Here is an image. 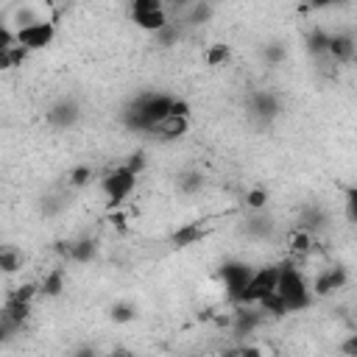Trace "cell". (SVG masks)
Returning <instances> with one entry per match:
<instances>
[{
	"label": "cell",
	"instance_id": "obj_1",
	"mask_svg": "<svg viewBox=\"0 0 357 357\" xmlns=\"http://www.w3.org/2000/svg\"><path fill=\"white\" fill-rule=\"evenodd\" d=\"M276 293L284 301L287 312H304L312 307L315 296L310 290V279L304 276V271L296 262H282L279 273H276Z\"/></svg>",
	"mask_w": 357,
	"mask_h": 357
},
{
	"label": "cell",
	"instance_id": "obj_2",
	"mask_svg": "<svg viewBox=\"0 0 357 357\" xmlns=\"http://www.w3.org/2000/svg\"><path fill=\"white\" fill-rule=\"evenodd\" d=\"M137 178H139V176H137V173H131L126 165L112 167V170L100 178V190H103L106 206H109V209H120V206L128 201V195L134 192Z\"/></svg>",
	"mask_w": 357,
	"mask_h": 357
},
{
	"label": "cell",
	"instance_id": "obj_3",
	"mask_svg": "<svg viewBox=\"0 0 357 357\" xmlns=\"http://www.w3.org/2000/svg\"><path fill=\"white\" fill-rule=\"evenodd\" d=\"M251 271L254 268L248 262H243V259H226L220 265V282H223V290H226L229 301L240 304V296H243V290H245V284L251 279Z\"/></svg>",
	"mask_w": 357,
	"mask_h": 357
},
{
	"label": "cell",
	"instance_id": "obj_4",
	"mask_svg": "<svg viewBox=\"0 0 357 357\" xmlns=\"http://www.w3.org/2000/svg\"><path fill=\"white\" fill-rule=\"evenodd\" d=\"M53 39H56V22L53 20H42V22H33L28 28L14 31V45H20L28 53L45 50L47 45H53Z\"/></svg>",
	"mask_w": 357,
	"mask_h": 357
},
{
	"label": "cell",
	"instance_id": "obj_5",
	"mask_svg": "<svg viewBox=\"0 0 357 357\" xmlns=\"http://www.w3.org/2000/svg\"><path fill=\"white\" fill-rule=\"evenodd\" d=\"M276 273H279V265H262V268L251 271V279L240 296V304H257L259 298L273 293L276 290Z\"/></svg>",
	"mask_w": 357,
	"mask_h": 357
},
{
	"label": "cell",
	"instance_id": "obj_6",
	"mask_svg": "<svg viewBox=\"0 0 357 357\" xmlns=\"http://www.w3.org/2000/svg\"><path fill=\"white\" fill-rule=\"evenodd\" d=\"M248 112L259 123H273L282 112V98L273 89H257L248 95Z\"/></svg>",
	"mask_w": 357,
	"mask_h": 357
},
{
	"label": "cell",
	"instance_id": "obj_7",
	"mask_svg": "<svg viewBox=\"0 0 357 357\" xmlns=\"http://www.w3.org/2000/svg\"><path fill=\"white\" fill-rule=\"evenodd\" d=\"M78 120H81V106H78V100H73V98H59V100L50 103V109L45 112V123H47L50 128H56V131H67V128H73Z\"/></svg>",
	"mask_w": 357,
	"mask_h": 357
},
{
	"label": "cell",
	"instance_id": "obj_8",
	"mask_svg": "<svg viewBox=\"0 0 357 357\" xmlns=\"http://www.w3.org/2000/svg\"><path fill=\"white\" fill-rule=\"evenodd\" d=\"M349 284V271L343 265H329L324 271L315 273V279L310 282V290L315 298H324V296H332L337 290H343Z\"/></svg>",
	"mask_w": 357,
	"mask_h": 357
},
{
	"label": "cell",
	"instance_id": "obj_9",
	"mask_svg": "<svg viewBox=\"0 0 357 357\" xmlns=\"http://www.w3.org/2000/svg\"><path fill=\"white\" fill-rule=\"evenodd\" d=\"M354 50H357V42H354V33L351 31H335V33H329L326 56L332 59V64H351L354 61Z\"/></svg>",
	"mask_w": 357,
	"mask_h": 357
},
{
	"label": "cell",
	"instance_id": "obj_10",
	"mask_svg": "<svg viewBox=\"0 0 357 357\" xmlns=\"http://www.w3.org/2000/svg\"><path fill=\"white\" fill-rule=\"evenodd\" d=\"M265 321V312L257 304H240L237 312L231 315V335L237 337H248L259 329V324Z\"/></svg>",
	"mask_w": 357,
	"mask_h": 357
},
{
	"label": "cell",
	"instance_id": "obj_11",
	"mask_svg": "<svg viewBox=\"0 0 357 357\" xmlns=\"http://www.w3.org/2000/svg\"><path fill=\"white\" fill-rule=\"evenodd\" d=\"M42 20H53V17L47 14V8L33 6L31 0H20V6L11 11L8 28H11V31H20V28H28V25H33V22H42Z\"/></svg>",
	"mask_w": 357,
	"mask_h": 357
},
{
	"label": "cell",
	"instance_id": "obj_12",
	"mask_svg": "<svg viewBox=\"0 0 357 357\" xmlns=\"http://www.w3.org/2000/svg\"><path fill=\"white\" fill-rule=\"evenodd\" d=\"M61 248V254L70 259V262H75V265H89L95 257H98V240H92V237H81V240H73V243H59Z\"/></svg>",
	"mask_w": 357,
	"mask_h": 357
},
{
	"label": "cell",
	"instance_id": "obj_13",
	"mask_svg": "<svg viewBox=\"0 0 357 357\" xmlns=\"http://www.w3.org/2000/svg\"><path fill=\"white\" fill-rule=\"evenodd\" d=\"M190 131V117H178V114H167L162 123L153 126V137L162 139V142H173V139H181L184 134Z\"/></svg>",
	"mask_w": 357,
	"mask_h": 357
},
{
	"label": "cell",
	"instance_id": "obj_14",
	"mask_svg": "<svg viewBox=\"0 0 357 357\" xmlns=\"http://www.w3.org/2000/svg\"><path fill=\"white\" fill-rule=\"evenodd\" d=\"M204 234H206V229H204L201 223H184V226H178V229L170 234V243H173L176 248H190V245H195L198 240H204Z\"/></svg>",
	"mask_w": 357,
	"mask_h": 357
},
{
	"label": "cell",
	"instance_id": "obj_15",
	"mask_svg": "<svg viewBox=\"0 0 357 357\" xmlns=\"http://www.w3.org/2000/svg\"><path fill=\"white\" fill-rule=\"evenodd\" d=\"M273 234V220L259 209V212H254L248 220H245V237H251V240H268Z\"/></svg>",
	"mask_w": 357,
	"mask_h": 357
},
{
	"label": "cell",
	"instance_id": "obj_16",
	"mask_svg": "<svg viewBox=\"0 0 357 357\" xmlns=\"http://www.w3.org/2000/svg\"><path fill=\"white\" fill-rule=\"evenodd\" d=\"M184 11H187V17H184L187 25H206L215 17V3L212 0H192Z\"/></svg>",
	"mask_w": 357,
	"mask_h": 357
},
{
	"label": "cell",
	"instance_id": "obj_17",
	"mask_svg": "<svg viewBox=\"0 0 357 357\" xmlns=\"http://www.w3.org/2000/svg\"><path fill=\"white\" fill-rule=\"evenodd\" d=\"M39 293L45 298H59L64 293V271L61 268H53L50 273H45V279L39 282Z\"/></svg>",
	"mask_w": 357,
	"mask_h": 357
},
{
	"label": "cell",
	"instance_id": "obj_18",
	"mask_svg": "<svg viewBox=\"0 0 357 357\" xmlns=\"http://www.w3.org/2000/svg\"><path fill=\"white\" fill-rule=\"evenodd\" d=\"M229 59H231V47H229L226 42H212V45L204 50L206 67H223Z\"/></svg>",
	"mask_w": 357,
	"mask_h": 357
},
{
	"label": "cell",
	"instance_id": "obj_19",
	"mask_svg": "<svg viewBox=\"0 0 357 357\" xmlns=\"http://www.w3.org/2000/svg\"><path fill=\"white\" fill-rule=\"evenodd\" d=\"M22 268V254L14 245H3L0 248V273H17Z\"/></svg>",
	"mask_w": 357,
	"mask_h": 357
},
{
	"label": "cell",
	"instance_id": "obj_20",
	"mask_svg": "<svg viewBox=\"0 0 357 357\" xmlns=\"http://www.w3.org/2000/svg\"><path fill=\"white\" fill-rule=\"evenodd\" d=\"M201 190H204V176H201V170H184V173L178 176V192L195 195V192H201Z\"/></svg>",
	"mask_w": 357,
	"mask_h": 357
},
{
	"label": "cell",
	"instance_id": "obj_21",
	"mask_svg": "<svg viewBox=\"0 0 357 357\" xmlns=\"http://www.w3.org/2000/svg\"><path fill=\"white\" fill-rule=\"evenodd\" d=\"M312 251V231H307V229H296L293 234H290V254H296V257H307Z\"/></svg>",
	"mask_w": 357,
	"mask_h": 357
},
{
	"label": "cell",
	"instance_id": "obj_22",
	"mask_svg": "<svg viewBox=\"0 0 357 357\" xmlns=\"http://www.w3.org/2000/svg\"><path fill=\"white\" fill-rule=\"evenodd\" d=\"M153 39H156V45H162V47H173V45H178V39H181V25H176V22L170 20L167 25H162V28L153 33Z\"/></svg>",
	"mask_w": 357,
	"mask_h": 357
},
{
	"label": "cell",
	"instance_id": "obj_23",
	"mask_svg": "<svg viewBox=\"0 0 357 357\" xmlns=\"http://www.w3.org/2000/svg\"><path fill=\"white\" fill-rule=\"evenodd\" d=\"M109 318H112L114 324H131V321L137 318V307H134L131 301H114V304L109 307Z\"/></svg>",
	"mask_w": 357,
	"mask_h": 357
},
{
	"label": "cell",
	"instance_id": "obj_24",
	"mask_svg": "<svg viewBox=\"0 0 357 357\" xmlns=\"http://www.w3.org/2000/svg\"><path fill=\"white\" fill-rule=\"evenodd\" d=\"M326 42H329V31L315 28V31L307 36V50H310V56H312V59L326 56Z\"/></svg>",
	"mask_w": 357,
	"mask_h": 357
},
{
	"label": "cell",
	"instance_id": "obj_25",
	"mask_svg": "<svg viewBox=\"0 0 357 357\" xmlns=\"http://www.w3.org/2000/svg\"><path fill=\"white\" fill-rule=\"evenodd\" d=\"M92 178H95V170H92L89 165H75V167L67 173V184H70L73 190H81V187H86Z\"/></svg>",
	"mask_w": 357,
	"mask_h": 357
},
{
	"label": "cell",
	"instance_id": "obj_26",
	"mask_svg": "<svg viewBox=\"0 0 357 357\" xmlns=\"http://www.w3.org/2000/svg\"><path fill=\"white\" fill-rule=\"evenodd\" d=\"M245 206H248L251 212L265 209V206H268V190H265V187H251V190L245 192Z\"/></svg>",
	"mask_w": 357,
	"mask_h": 357
},
{
	"label": "cell",
	"instance_id": "obj_27",
	"mask_svg": "<svg viewBox=\"0 0 357 357\" xmlns=\"http://www.w3.org/2000/svg\"><path fill=\"white\" fill-rule=\"evenodd\" d=\"M284 56H287V50H284V45H279V42H271V45H265V47H262V59H265L271 67L282 64V61H284Z\"/></svg>",
	"mask_w": 357,
	"mask_h": 357
},
{
	"label": "cell",
	"instance_id": "obj_28",
	"mask_svg": "<svg viewBox=\"0 0 357 357\" xmlns=\"http://www.w3.org/2000/svg\"><path fill=\"white\" fill-rule=\"evenodd\" d=\"M8 296H11V298H20V301H33V296H39V284H33V282L17 284Z\"/></svg>",
	"mask_w": 357,
	"mask_h": 357
},
{
	"label": "cell",
	"instance_id": "obj_29",
	"mask_svg": "<svg viewBox=\"0 0 357 357\" xmlns=\"http://www.w3.org/2000/svg\"><path fill=\"white\" fill-rule=\"evenodd\" d=\"M159 8H165V0H131V14L159 11Z\"/></svg>",
	"mask_w": 357,
	"mask_h": 357
},
{
	"label": "cell",
	"instance_id": "obj_30",
	"mask_svg": "<svg viewBox=\"0 0 357 357\" xmlns=\"http://www.w3.org/2000/svg\"><path fill=\"white\" fill-rule=\"evenodd\" d=\"M123 165H126V167H128L131 173L142 176V170H145V165H148V162H145V153H131V156H128V159H126Z\"/></svg>",
	"mask_w": 357,
	"mask_h": 357
},
{
	"label": "cell",
	"instance_id": "obj_31",
	"mask_svg": "<svg viewBox=\"0 0 357 357\" xmlns=\"http://www.w3.org/2000/svg\"><path fill=\"white\" fill-rule=\"evenodd\" d=\"M17 332H20V329H17V326H14V324H11V321H8V318L0 312V346H3V343H6L11 335H17Z\"/></svg>",
	"mask_w": 357,
	"mask_h": 357
},
{
	"label": "cell",
	"instance_id": "obj_32",
	"mask_svg": "<svg viewBox=\"0 0 357 357\" xmlns=\"http://www.w3.org/2000/svg\"><path fill=\"white\" fill-rule=\"evenodd\" d=\"M11 45H14V31H11L6 22H0V53L8 50Z\"/></svg>",
	"mask_w": 357,
	"mask_h": 357
},
{
	"label": "cell",
	"instance_id": "obj_33",
	"mask_svg": "<svg viewBox=\"0 0 357 357\" xmlns=\"http://www.w3.org/2000/svg\"><path fill=\"white\" fill-rule=\"evenodd\" d=\"M349 0H307V8L312 11H321V8H332V6H343Z\"/></svg>",
	"mask_w": 357,
	"mask_h": 357
},
{
	"label": "cell",
	"instance_id": "obj_34",
	"mask_svg": "<svg viewBox=\"0 0 357 357\" xmlns=\"http://www.w3.org/2000/svg\"><path fill=\"white\" fill-rule=\"evenodd\" d=\"M343 351L351 354V357H357V335H351V337L343 343Z\"/></svg>",
	"mask_w": 357,
	"mask_h": 357
}]
</instances>
